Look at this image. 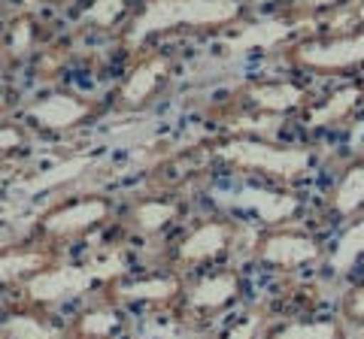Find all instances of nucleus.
Masks as SVG:
<instances>
[{
    "label": "nucleus",
    "mask_w": 364,
    "mask_h": 339,
    "mask_svg": "<svg viewBox=\"0 0 364 339\" xmlns=\"http://www.w3.org/2000/svg\"><path fill=\"white\" fill-rule=\"evenodd\" d=\"M243 18L240 0H149L146 9L131 25L128 49H136L146 37L170 28H222L237 25Z\"/></svg>",
    "instance_id": "obj_1"
},
{
    "label": "nucleus",
    "mask_w": 364,
    "mask_h": 339,
    "mask_svg": "<svg viewBox=\"0 0 364 339\" xmlns=\"http://www.w3.org/2000/svg\"><path fill=\"white\" fill-rule=\"evenodd\" d=\"M213 155L237 170L270 176L282 185H294L298 179H304L316 161L313 145H279V143H267L258 137L225 140L222 145H215Z\"/></svg>",
    "instance_id": "obj_2"
},
{
    "label": "nucleus",
    "mask_w": 364,
    "mask_h": 339,
    "mask_svg": "<svg viewBox=\"0 0 364 339\" xmlns=\"http://www.w3.org/2000/svg\"><path fill=\"white\" fill-rule=\"evenodd\" d=\"M286 58L298 70L318 73V76L361 73L364 70V28L301 40L294 46H289Z\"/></svg>",
    "instance_id": "obj_3"
},
{
    "label": "nucleus",
    "mask_w": 364,
    "mask_h": 339,
    "mask_svg": "<svg viewBox=\"0 0 364 339\" xmlns=\"http://www.w3.org/2000/svg\"><path fill=\"white\" fill-rule=\"evenodd\" d=\"M122 257L112 255L107 261L100 264H82V267H49L43 273L31 276L28 279V297L33 303H61V300H70V297H79L82 291H88L95 282H104V279H112L122 273Z\"/></svg>",
    "instance_id": "obj_4"
},
{
    "label": "nucleus",
    "mask_w": 364,
    "mask_h": 339,
    "mask_svg": "<svg viewBox=\"0 0 364 339\" xmlns=\"http://www.w3.org/2000/svg\"><path fill=\"white\" fill-rule=\"evenodd\" d=\"M252 257L258 264L273 267V269H301L318 264L322 257H328V248L322 240H316L306 230H291V228H277L261 233L252 245Z\"/></svg>",
    "instance_id": "obj_5"
},
{
    "label": "nucleus",
    "mask_w": 364,
    "mask_h": 339,
    "mask_svg": "<svg viewBox=\"0 0 364 339\" xmlns=\"http://www.w3.org/2000/svg\"><path fill=\"white\" fill-rule=\"evenodd\" d=\"M325 209L334 221H355L364 216V149L340 170L325 197Z\"/></svg>",
    "instance_id": "obj_6"
},
{
    "label": "nucleus",
    "mask_w": 364,
    "mask_h": 339,
    "mask_svg": "<svg viewBox=\"0 0 364 339\" xmlns=\"http://www.w3.org/2000/svg\"><path fill=\"white\" fill-rule=\"evenodd\" d=\"M364 112V79H358V82H349L343 88H337V91L331 97L318 100V104H310L304 109V124L306 128H334V124H343L352 118V124H355V118Z\"/></svg>",
    "instance_id": "obj_7"
},
{
    "label": "nucleus",
    "mask_w": 364,
    "mask_h": 339,
    "mask_svg": "<svg viewBox=\"0 0 364 339\" xmlns=\"http://www.w3.org/2000/svg\"><path fill=\"white\" fill-rule=\"evenodd\" d=\"M234 224L225 218H213L203 221L191 230L186 240L179 243V261L182 264H207L222 257L234 243Z\"/></svg>",
    "instance_id": "obj_8"
},
{
    "label": "nucleus",
    "mask_w": 364,
    "mask_h": 339,
    "mask_svg": "<svg viewBox=\"0 0 364 339\" xmlns=\"http://www.w3.org/2000/svg\"><path fill=\"white\" fill-rule=\"evenodd\" d=\"M107 218H109V203L104 197H88V200H79V203H70V206L49 212V216L40 221V228L52 236H73V233H82Z\"/></svg>",
    "instance_id": "obj_9"
},
{
    "label": "nucleus",
    "mask_w": 364,
    "mask_h": 339,
    "mask_svg": "<svg viewBox=\"0 0 364 339\" xmlns=\"http://www.w3.org/2000/svg\"><path fill=\"white\" fill-rule=\"evenodd\" d=\"M246 104L264 112V116H286V112H298L310 106V94L298 82H255L246 85Z\"/></svg>",
    "instance_id": "obj_10"
},
{
    "label": "nucleus",
    "mask_w": 364,
    "mask_h": 339,
    "mask_svg": "<svg viewBox=\"0 0 364 339\" xmlns=\"http://www.w3.org/2000/svg\"><path fill=\"white\" fill-rule=\"evenodd\" d=\"M237 297H240V276L234 269H225V273L203 276L200 282H195L186 294V303L195 312H222Z\"/></svg>",
    "instance_id": "obj_11"
},
{
    "label": "nucleus",
    "mask_w": 364,
    "mask_h": 339,
    "mask_svg": "<svg viewBox=\"0 0 364 339\" xmlns=\"http://www.w3.org/2000/svg\"><path fill=\"white\" fill-rule=\"evenodd\" d=\"M88 112H91V106L73 94H49V97L33 100L28 106V116L46 130H67V128H73V124L85 121Z\"/></svg>",
    "instance_id": "obj_12"
},
{
    "label": "nucleus",
    "mask_w": 364,
    "mask_h": 339,
    "mask_svg": "<svg viewBox=\"0 0 364 339\" xmlns=\"http://www.w3.org/2000/svg\"><path fill=\"white\" fill-rule=\"evenodd\" d=\"M264 339H352L349 321L343 315H325V318H291L273 324L264 330Z\"/></svg>",
    "instance_id": "obj_13"
},
{
    "label": "nucleus",
    "mask_w": 364,
    "mask_h": 339,
    "mask_svg": "<svg viewBox=\"0 0 364 339\" xmlns=\"http://www.w3.org/2000/svg\"><path fill=\"white\" fill-rule=\"evenodd\" d=\"M167 58H149V61H143L140 67H134V73L128 76V82L122 85V104L124 106H140L146 104L152 94H155V88L158 82L167 76Z\"/></svg>",
    "instance_id": "obj_14"
},
{
    "label": "nucleus",
    "mask_w": 364,
    "mask_h": 339,
    "mask_svg": "<svg viewBox=\"0 0 364 339\" xmlns=\"http://www.w3.org/2000/svg\"><path fill=\"white\" fill-rule=\"evenodd\" d=\"M361 257H364V216L349 221V228L340 233V240L328 252V264H331L337 276H349L352 267H358Z\"/></svg>",
    "instance_id": "obj_15"
},
{
    "label": "nucleus",
    "mask_w": 364,
    "mask_h": 339,
    "mask_svg": "<svg viewBox=\"0 0 364 339\" xmlns=\"http://www.w3.org/2000/svg\"><path fill=\"white\" fill-rule=\"evenodd\" d=\"M116 300H128V303H164L173 300L179 294V282L176 279H140V282H128V285H116L112 288Z\"/></svg>",
    "instance_id": "obj_16"
},
{
    "label": "nucleus",
    "mask_w": 364,
    "mask_h": 339,
    "mask_svg": "<svg viewBox=\"0 0 364 339\" xmlns=\"http://www.w3.org/2000/svg\"><path fill=\"white\" fill-rule=\"evenodd\" d=\"M122 327V315L116 309H88L76 318L73 336L76 339H112Z\"/></svg>",
    "instance_id": "obj_17"
},
{
    "label": "nucleus",
    "mask_w": 364,
    "mask_h": 339,
    "mask_svg": "<svg viewBox=\"0 0 364 339\" xmlns=\"http://www.w3.org/2000/svg\"><path fill=\"white\" fill-rule=\"evenodd\" d=\"M49 269V255L46 252H6L0 255V285L16 282L21 276H37Z\"/></svg>",
    "instance_id": "obj_18"
},
{
    "label": "nucleus",
    "mask_w": 364,
    "mask_h": 339,
    "mask_svg": "<svg viewBox=\"0 0 364 339\" xmlns=\"http://www.w3.org/2000/svg\"><path fill=\"white\" fill-rule=\"evenodd\" d=\"M0 339H64L61 327L46 324L33 315H9L0 324Z\"/></svg>",
    "instance_id": "obj_19"
},
{
    "label": "nucleus",
    "mask_w": 364,
    "mask_h": 339,
    "mask_svg": "<svg viewBox=\"0 0 364 339\" xmlns=\"http://www.w3.org/2000/svg\"><path fill=\"white\" fill-rule=\"evenodd\" d=\"M179 206L176 203H167V200H146L134 209V224L146 233H158L161 228H167L170 221L176 218Z\"/></svg>",
    "instance_id": "obj_20"
},
{
    "label": "nucleus",
    "mask_w": 364,
    "mask_h": 339,
    "mask_svg": "<svg viewBox=\"0 0 364 339\" xmlns=\"http://www.w3.org/2000/svg\"><path fill=\"white\" fill-rule=\"evenodd\" d=\"M255 194V191H252ZM243 203H249V206H255L261 216H264L267 221H279L286 218L289 212H294V200H279L277 194H255V197H243Z\"/></svg>",
    "instance_id": "obj_21"
},
{
    "label": "nucleus",
    "mask_w": 364,
    "mask_h": 339,
    "mask_svg": "<svg viewBox=\"0 0 364 339\" xmlns=\"http://www.w3.org/2000/svg\"><path fill=\"white\" fill-rule=\"evenodd\" d=\"M122 13H124V0H95V4L85 9L82 25L88 21V25H97V28H109Z\"/></svg>",
    "instance_id": "obj_22"
},
{
    "label": "nucleus",
    "mask_w": 364,
    "mask_h": 339,
    "mask_svg": "<svg viewBox=\"0 0 364 339\" xmlns=\"http://www.w3.org/2000/svg\"><path fill=\"white\" fill-rule=\"evenodd\" d=\"M340 315L349 321V324H355V327H364V276L346 291V297H343V309H340Z\"/></svg>",
    "instance_id": "obj_23"
},
{
    "label": "nucleus",
    "mask_w": 364,
    "mask_h": 339,
    "mask_svg": "<svg viewBox=\"0 0 364 339\" xmlns=\"http://www.w3.org/2000/svg\"><path fill=\"white\" fill-rule=\"evenodd\" d=\"M264 327V312H249V318H243L240 324H234L231 330L225 333V339H255Z\"/></svg>",
    "instance_id": "obj_24"
},
{
    "label": "nucleus",
    "mask_w": 364,
    "mask_h": 339,
    "mask_svg": "<svg viewBox=\"0 0 364 339\" xmlns=\"http://www.w3.org/2000/svg\"><path fill=\"white\" fill-rule=\"evenodd\" d=\"M349 4H358V0H291V9L294 16H313L322 13V9H340Z\"/></svg>",
    "instance_id": "obj_25"
},
{
    "label": "nucleus",
    "mask_w": 364,
    "mask_h": 339,
    "mask_svg": "<svg viewBox=\"0 0 364 339\" xmlns=\"http://www.w3.org/2000/svg\"><path fill=\"white\" fill-rule=\"evenodd\" d=\"M31 40H33V28H31V21H18V25L13 28V52L16 58H21L28 49H31Z\"/></svg>",
    "instance_id": "obj_26"
},
{
    "label": "nucleus",
    "mask_w": 364,
    "mask_h": 339,
    "mask_svg": "<svg viewBox=\"0 0 364 339\" xmlns=\"http://www.w3.org/2000/svg\"><path fill=\"white\" fill-rule=\"evenodd\" d=\"M82 167H85L82 157H76V161H67L64 167H55V173L37 179V182H33V188H37V185H40V188H43V185H52V182H58V179H70V176H76Z\"/></svg>",
    "instance_id": "obj_27"
},
{
    "label": "nucleus",
    "mask_w": 364,
    "mask_h": 339,
    "mask_svg": "<svg viewBox=\"0 0 364 339\" xmlns=\"http://www.w3.org/2000/svg\"><path fill=\"white\" fill-rule=\"evenodd\" d=\"M25 143V137H21V130L18 128H0V152H13V149H18V145Z\"/></svg>",
    "instance_id": "obj_28"
},
{
    "label": "nucleus",
    "mask_w": 364,
    "mask_h": 339,
    "mask_svg": "<svg viewBox=\"0 0 364 339\" xmlns=\"http://www.w3.org/2000/svg\"><path fill=\"white\" fill-rule=\"evenodd\" d=\"M349 143L364 145V112L355 118V124H352V130H349Z\"/></svg>",
    "instance_id": "obj_29"
},
{
    "label": "nucleus",
    "mask_w": 364,
    "mask_h": 339,
    "mask_svg": "<svg viewBox=\"0 0 364 339\" xmlns=\"http://www.w3.org/2000/svg\"><path fill=\"white\" fill-rule=\"evenodd\" d=\"M4 106H6V94H4V91H0V109H4Z\"/></svg>",
    "instance_id": "obj_30"
}]
</instances>
